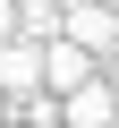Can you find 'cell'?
<instances>
[{"label": "cell", "mask_w": 119, "mask_h": 128, "mask_svg": "<svg viewBox=\"0 0 119 128\" xmlns=\"http://www.w3.org/2000/svg\"><path fill=\"white\" fill-rule=\"evenodd\" d=\"M9 34H17V0H0V43H9Z\"/></svg>", "instance_id": "obj_4"}, {"label": "cell", "mask_w": 119, "mask_h": 128, "mask_svg": "<svg viewBox=\"0 0 119 128\" xmlns=\"http://www.w3.org/2000/svg\"><path fill=\"white\" fill-rule=\"evenodd\" d=\"M111 9H119V0H111Z\"/></svg>", "instance_id": "obj_6"}, {"label": "cell", "mask_w": 119, "mask_h": 128, "mask_svg": "<svg viewBox=\"0 0 119 128\" xmlns=\"http://www.w3.org/2000/svg\"><path fill=\"white\" fill-rule=\"evenodd\" d=\"M60 34L85 43L94 60H111L119 51V9H111V0H68V9H60Z\"/></svg>", "instance_id": "obj_1"}, {"label": "cell", "mask_w": 119, "mask_h": 128, "mask_svg": "<svg viewBox=\"0 0 119 128\" xmlns=\"http://www.w3.org/2000/svg\"><path fill=\"white\" fill-rule=\"evenodd\" d=\"M94 68H102V60H94L85 43H68V34H51V43H43V86H51V94H68V86L94 77Z\"/></svg>", "instance_id": "obj_2"}, {"label": "cell", "mask_w": 119, "mask_h": 128, "mask_svg": "<svg viewBox=\"0 0 119 128\" xmlns=\"http://www.w3.org/2000/svg\"><path fill=\"white\" fill-rule=\"evenodd\" d=\"M17 34L51 43V34H60V0H17Z\"/></svg>", "instance_id": "obj_3"}, {"label": "cell", "mask_w": 119, "mask_h": 128, "mask_svg": "<svg viewBox=\"0 0 119 128\" xmlns=\"http://www.w3.org/2000/svg\"><path fill=\"white\" fill-rule=\"evenodd\" d=\"M60 9H68V0H60Z\"/></svg>", "instance_id": "obj_5"}]
</instances>
